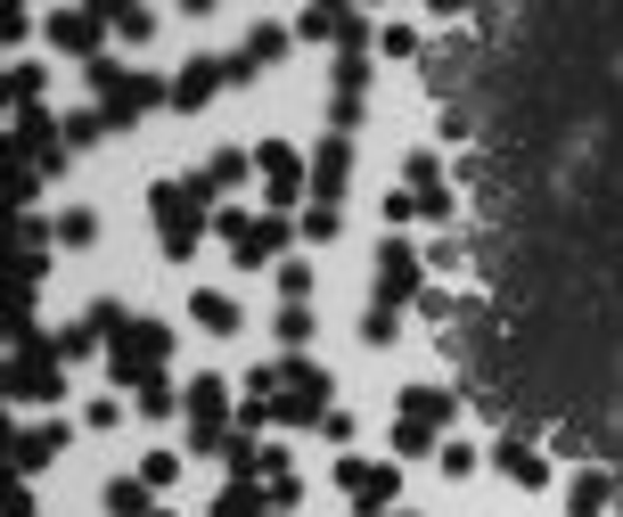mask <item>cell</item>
<instances>
[{"instance_id":"9c48e42d","label":"cell","mask_w":623,"mask_h":517,"mask_svg":"<svg viewBox=\"0 0 623 517\" xmlns=\"http://www.w3.org/2000/svg\"><path fill=\"white\" fill-rule=\"evenodd\" d=\"M156 517H173V509H156Z\"/></svg>"},{"instance_id":"5b68a950","label":"cell","mask_w":623,"mask_h":517,"mask_svg":"<svg viewBox=\"0 0 623 517\" xmlns=\"http://www.w3.org/2000/svg\"><path fill=\"white\" fill-rule=\"evenodd\" d=\"M567 509H574V517H599V509H607V477H574V484H567Z\"/></svg>"},{"instance_id":"6da1fadb","label":"cell","mask_w":623,"mask_h":517,"mask_svg":"<svg viewBox=\"0 0 623 517\" xmlns=\"http://www.w3.org/2000/svg\"><path fill=\"white\" fill-rule=\"evenodd\" d=\"M410 279H419V255H410V247H378V304L410 295Z\"/></svg>"},{"instance_id":"8992f818","label":"cell","mask_w":623,"mask_h":517,"mask_svg":"<svg viewBox=\"0 0 623 517\" xmlns=\"http://www.w3.org/2000/svg\"><path fill=\"white\" fill-rule=\"evenodd\" d=\"M198 320H205V329H239V304H230V295H198Z\"/></svg>"},{"instance_id":"7a4b0ae2","label":"cell","mask_w":623,"mask_h":517,"mask_svg":"<svg viewBox=\"0 0 623 517\" xmlns=\"http://www.w3.org/2000/svg\"><path fill=\"white\" fill-rule=\"evenodd\" d=\"M493 461H500V477L525 484V493H533V484H550V468H542V452H533V443H500Z\"/></svg>"},{"instance_id":"277c9868","label":"cell","mask_w":623,"mask_h":517,"mask_svg":"<svg viewBox=\"0 0 623 517\" xmlns=\"http://www.w3.org/2000/svg\"><path fill=\"white\" fill-rule=\"evenodd\" d=\"M255 165L271 173V205H295V156H288V148H263Z\"/></svg>"},{"instance_id":"52a82bcc","label":"cell","mask_w":623,"mask_h":517,"mask_svg":"<svg viewBox=\"0 0 623 517\" xmlns=\"http://www.w3.org/2000/svg\"><path fill=\"white\" fill-rule=\"evenodd\" d=\"M279 337H288V345H304V337H312V313H304V304H288V313H279Z\"/></svg>"},{"instance_id":"ba28073f","label":"cell","mask_w":623,"mask_h":517,"mask_svg":"<svg viewBox=\"0 0 623 517\" xmlns=\"http://www.w3.org/2000/svg\"><path fill=\"white\" fill-rule=\"evenodd\" d=\"M181 9H189V17H205V9H214V0H181Z\"/></svg>"},{"instance_id":"30bf717a","label":"cell","mask_w":623,"mask_h":517,"mask_svg":"<svg viewBox=\"0 0 623 517\" xmlns=\"http://www.w3.org/2000/svg\"><path fill=\"white\" fill-rule=\"evenodd\" d=\"M107 9H115V0H107Z\"/></svg>"},{"instance_id":"3957f363","label":"cell","mask_w":623,"mask_h":517,"mask_svg":"<svg viewBox=\"0 0 623 517\" xmlns=\"http://www.w3.org/2000/svg\"><path fill=\"white\" fill-rule=\"evenodd\" d=\"M279 50H288V34H279V25H255V34H246V58H239L230 74H255V66H271Z\"/></svg>"}]
</instances>
